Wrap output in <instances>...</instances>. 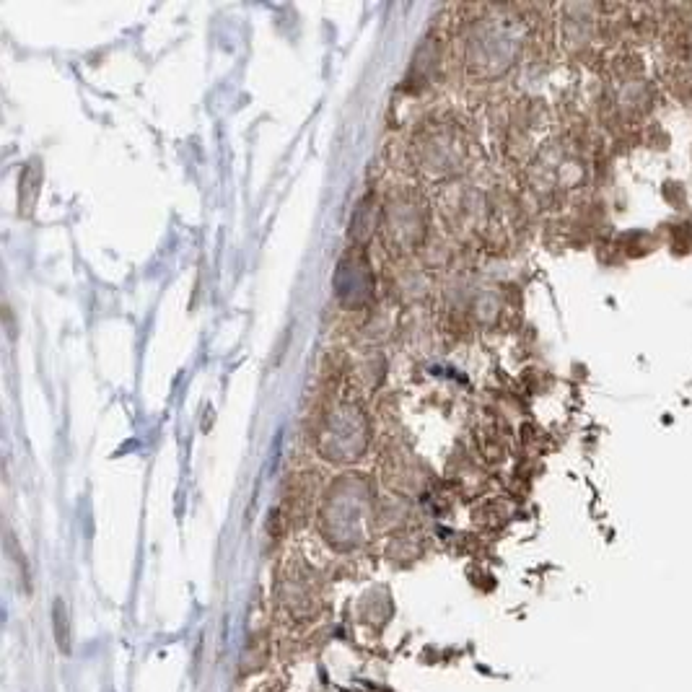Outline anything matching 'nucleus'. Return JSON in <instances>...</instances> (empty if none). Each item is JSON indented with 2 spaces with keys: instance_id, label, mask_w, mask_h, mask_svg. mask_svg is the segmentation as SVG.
Segmentation results:
<instances>
[{
  "instance_id": "nucleus-1",
  "label": "nucleus",
  "mask_w": 692,
  "mask_h": 692,
  "mask_svg": "<svg viewBox=\"0 0 692 692\" xmlns=\"http://www.w3.org/2000/svg\"><path fill=\"white\" fill-rule=\"evenodd\" d=\"M52 623H55V641H58V648L63 654H70V625H68V612H65V604L55 602V610H52Z\"/></svg>"
}]
</instances>
